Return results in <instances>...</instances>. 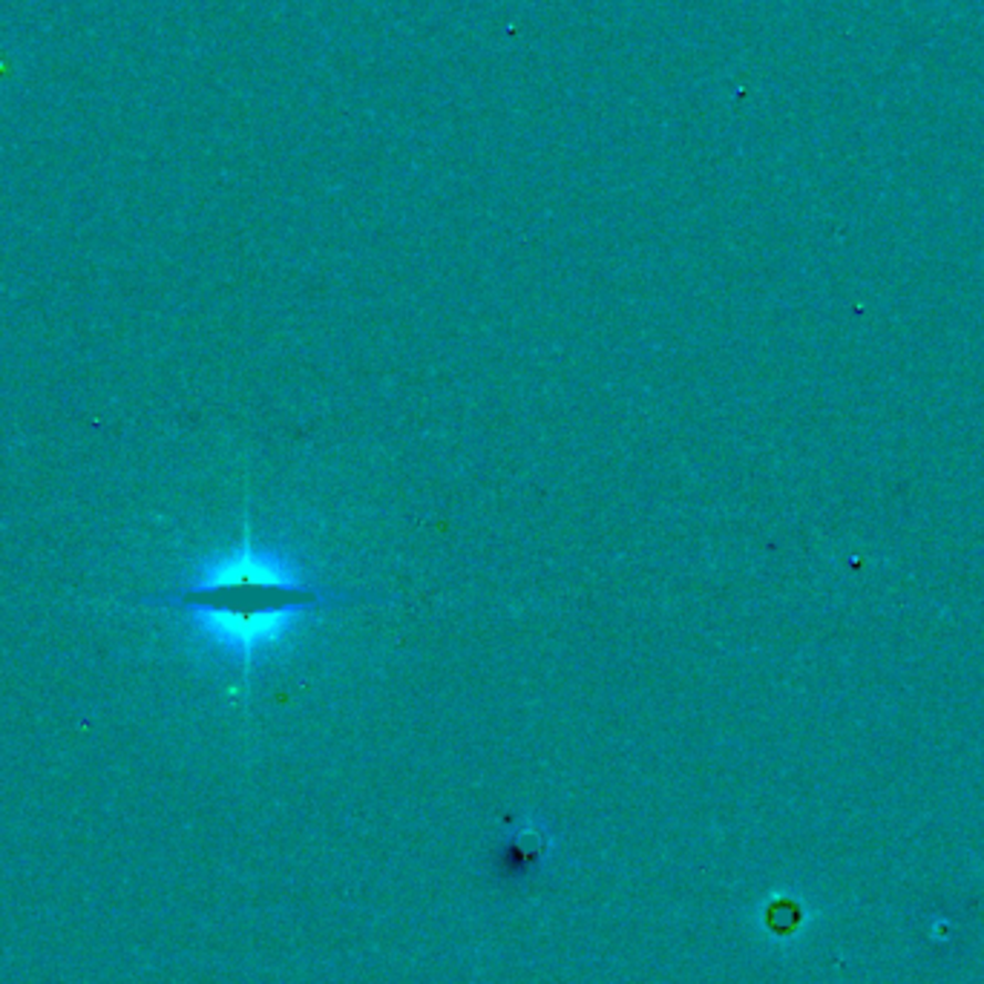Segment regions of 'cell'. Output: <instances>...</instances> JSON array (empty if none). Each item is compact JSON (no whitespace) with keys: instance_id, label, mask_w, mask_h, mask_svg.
I'll list each match as a JSON object with an SVG mask.
<instances>
[{"instance_id":"obj_1","label":"cell","mask_w":984,"mask_h":984,"mask_svg":"<svg viewBox=\"0 0 984 984\" xmlns=\"http://www.w3.org/2000/svg\"><path fill=\"white\" fill-rule=\"evenodd\" d=\"M138 602L185 613L201 640L242 665L245 680H251L253 662L280 651L302 617L360 602H397V597L311 582L282 547L259 545L251 518H245L242 539L201 561L190 582Z\"/></svg>"}]
</instances>
